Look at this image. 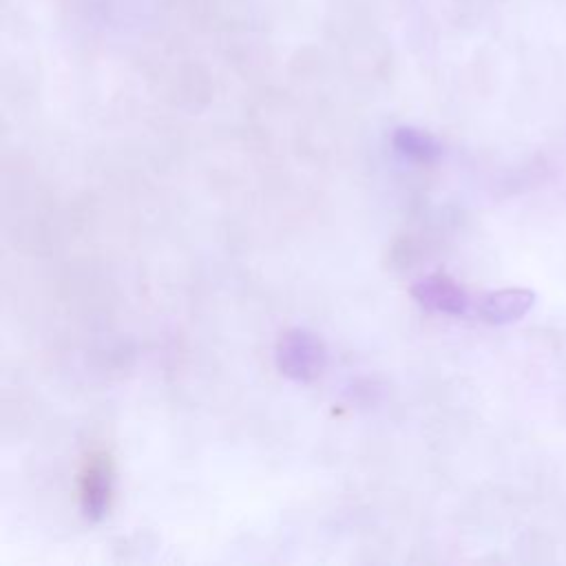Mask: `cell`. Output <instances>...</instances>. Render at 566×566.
<instances>
[{
	"label": "cell",
	"instance_id": "4",
	"mask_svg": "<svg viewBox=\"0 0 566 566\" xmlns=\"http://www.w3.org/2000/svg\"><path fill=\"white\" fill-rule=\"evenodd\" d=\"M535 305V292L528 287H504L489 292L480 303V316L493 325H506L524 318Z\"/></svg>",
	"mask_w": 566,
	"mask_h": 566
},
{
	"label": "cell",
	"instance_id": "1",
	"mask_svg": "<svg viewBox=\"0 0 566 566\" xmlns=\"http://www.w3.org/2000/svg\"><path fill=\"white\" fill-rule=\"evenodd\" d=\"M325 358L323 343L305 329L285 332L276 345L279 369L294 380L316 378L325 367Z\"/></svg>",
	"mask_w": 566,
	"mask_h": 566
},
{
	"label": "cell",
	"instance_id": "5",
	"mask_svg": "<svg viewBox=\"0 0 566 566\" xmlns=\"http://www.w3.org/2000/svg\"><path fill=\"white\" fill-rule=\"evenodd\" d=\"M394 144L405 157H411L416 161H433L440 157V144L431 135L416 128L396 130Z\"/></svg>",
	"mask_w": 566,
	"mask_h": 566
},
{
	"label": "cell",
	"instance_id": "2",
	"mask_svg": "<svg viewBox=\"0 0 566 566\" xmlns=\"http://www.w3.org/2000/svg\"><path fill=\"white\" fill-rule=\"evenodd\" d=\"M113 500V462L106 451H91L80 469V506L86 517L99 520Z\"/></svg>",
	"mask_w": 566,
	"mask_h": 566
},
{
	"label": "cell",
	"instance_id": "3",
	"mask_svg": "<svg viewBox=\"0 0 566 566\" xmlns=\"http://www.w3.org/2000/svg\"><path fill=\"white\" fill-rule=\"evenodd\" d=\"M411 292L424 307L440 312V314L460 316L469 307L467 292L453 279H449L444 274H431V276L420 279Z\"/></svg>",
	"mask_w": 566,
	"mask_h": 566
}]
</instances>
